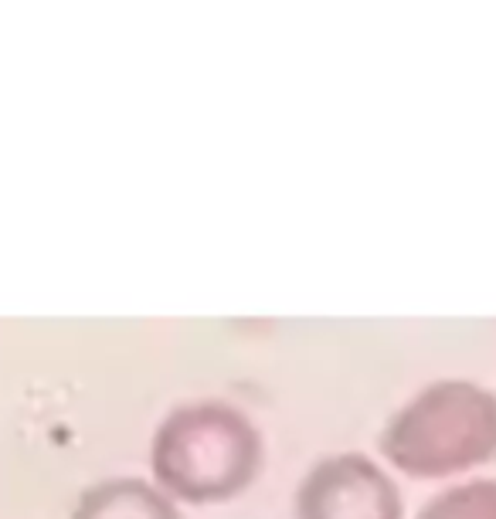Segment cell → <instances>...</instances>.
Instances as JSON below:
<instances>
[{
	"label": "cell",
	"mask_w": 496,
	"mask_h": 519,
	"mask_svg": "<svg viewBox=\"0 0 496 519\" xmlns=\"http://www.w3.org/2000/svg\"><path fill=\"white\" fill-rule=\"evenodd\" d=\"M265 445L252 418L225 401L181 404L160 421L150 469L170 499L208 506L235 499L259 479Z\"/></svg>",
	"instance_id": "6da1fadb"
},
{
	"label": "cell",
	"mask_w": 496,
	"mask_h": 519,
	"mask_svg": "<svg viewBox=\"0 0 496 519\" xmlns=\"http://www.w3.org/2000/svg\"><path fill=\"white\" fill-rule=\"evenodd\" d=\"M418 519H496V479L459 482L425 503Z\"/></svg>",
	"instance_id": "5b68a950"
},
{
	"label": "cell",
	"mask_w": 496,
	"mask_h": 519,
	"mask_svg": "<svg viewBox=\"0 0 496 519\" xmlns=\"http://www.w3.org/2000/svg\"><path fill=\"white\" fill-rule=\"evenodd\" d=\"M381 452L412 479H449L496 455V394L473 380L418 391L381 431Z\"/></svg>",
	"instance_id": "7a4b0ae2"
},
{
	"label": "cell",
	"mask_w": 496,
	"mask_h": 519,
	"mask_svg": "<svg viewBox=\"0 0 496 519\" xmlns=\"http://www.w3.org/2000/svg\"><path fill=\"white\" fill-rule=\"evenodd\" d=\"M72 519H184L174 499L143 479H106L79 499Z\"/></svg>",
	"instance_id": "277c9868"
},
{
	"label": "cell",
	"mask_w": 496,
	"mask_h": 519,
	"mask_svg": "<svg viewBox=\"0 0 496 519\" xmlns=\"http://www.w3.org/2000/svg\"><path fill=\"white\" fill-rule=\"evenodd\" d=\"M405 503L391 475L361 452L327 455L296 492V519H401Z\"/></svg>",
	"instance_id": "3957f363"
}]
</instances>
